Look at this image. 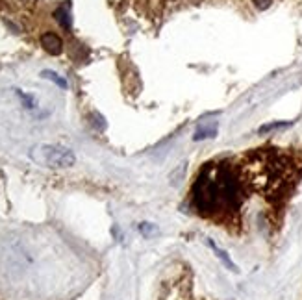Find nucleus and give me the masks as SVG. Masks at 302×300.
<instances>
[{
    "label": "nucleus",
    "instance_id": "2",
    "mask_svg": "<svg viewBox=\"0 0 302 300\" xmlns=\"http://www.w3.org/2000/svg\"><path fill=\"white\" fill-rule=\"evenodd\" d=\"M41 46L45 48L48 54L58 56V54H61V50H63V41H61L60 35H56L54 32H46V33L41 35Z\"/></svg>",
    "mask_w": 302,
    "mask_h": 300
},
{
    "label": "nucleus",
    "instance_id": "9",
    "mask_svg": "<svg viewBox=\"0 0 302 300\" xmlns=\"http://www.w3.org/2000/svg\"><path fill=\"white\" fill-rule=\"evenodd\" d=\"M258 9H267L272 4V0H252Z\"/></svg>",
    "mask_w": 302,
    "mask_h": 300
},
{
    "label": "nucleus",
    "instance_id": "4",
    "mask_svg": "<svg viewBox=\"0 0 302 300\" xmlns=\"http://www.w3.org/2000/svg\"><path fill=\"white\" fill-rule=\"evenodd\" d=\"M41 76L46 78V80H50V82H54V84L58 85V87H61V89H67V80L65 78H61L58 72H54V70H41Z\"/></svg>",
    "mask_w": 302,
    "mask_h": 300
},
{
    "label": "nucleus",
    "instance_id": "5",
    "mask_svg": "<svg viewBox=\"0 0 302 300\" xmlns=\"http://www.w3.org/2000/svg\"><path fill=\"white\" fill-rule=\"evenodd\" d=\"M208 245H210V246H212V248H213V250H215V254H217V256H219V258H221V260H223V263L226 265L228 269H230V270H234V272H237V270H239V269H237V267H235V265H234V263H232V260L228 258V254H226V252H225V250H221L219 246L215 245L213 241H208Z\"/></svg>",
    "mask_w": 302,
    "mask_h": 300
},
{
    "label": "nucleus",
    "instance_id": "8",
    "mask_svg": "<svg viewBox=\"0 0 302 300\" xmlns=\"http://www.w3.org/2000/svg\"><path fill=\"white\" fill-rule=\"evenodd\" d=\"M17 95H19V97H21V99H23V102L24 104H26V108H34V106H36V104H34V99H32L30 95H26V93H23V91H17Z\"/></svg>",
    "mask_w": 302,
    "mask_h": 300
},
{
    "label": "nucleus",
    "instance_id": "3",
    "mask_svg": "<svg viewBox=\"0 0 302 300\" xmlns=\"http://www.w3.org/2000/svg\"><path fill=\"white\" fill-rule=\"evenodd\" d=\"M54 19L60 23L61 28L69 30L73 26V21H71V11H69V4H63L60 8L54 11Z\"/></svg>",
    "mask_w": 302,
    "mask_h": 300
},
{
    "label": "nucleus",
    "instance_id": "10",
    "mask_svg": "<svg viewBox=\"0 0 302 300\" xmlns=\"http://www.w3.org/2000/svg\"><path fill=\"white\" fill-rule=\"evenodd\" d=\"M278 126H287V123H274V124H267V126H262L260 132H267L271 130V128H278Z\"/></svg>",
    "mask_w": 302,
    "mask_h": 300
},
{
    "label": "nucleus",
    "instance_id": "6",
    "mask_svg": "<svg viewBox=\"0 0 302 300\" xmlns=\"http://www.w3.org/2000/svg\"><path fill=\"white\" fill-rule=\"evenodd\" d=\"M213 135H217V128L212 126V128H200V130H196L195 133V141H200V139H206V137H213Z\"/></svg>",
    "mask_w": 302,
    "mask_h": 300
},
{
    "label": "nucleus",
    "instance_id": "7",
    "mask_svg": "<svg viewBox=\"0 0 302 300\" xmlns=\"http://www.w3.org/2000/svg\"><path fill=\"white\" fill-rule=\"evenodd\" d=\"M156 230H158V228H156L152 223H141V224H139V232H141L143 235H147V237H149V235H152Z\"/></svg>",
    "mask_w": 302,
    "mask_h": 300
},
{
    "label": "nucleus",
    "instance_id": "1",
    "mask_svg": "<svg viewBox=\"0 0 302 300\" xmlns=\"http://www.w3.org/2000/svg\"><path fill=\"white\" fill-rule=\"evenodd\" d=\"M32 158L52 169H67L76 163V156L71 148L60 145H41L32 150Z\"/></svg>",
    "mask_w": 302,
    "mask_h": 300
}]
</instances>
